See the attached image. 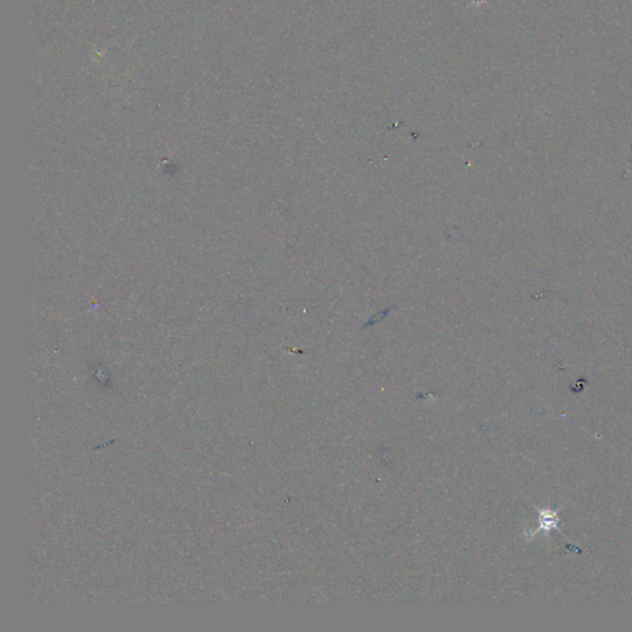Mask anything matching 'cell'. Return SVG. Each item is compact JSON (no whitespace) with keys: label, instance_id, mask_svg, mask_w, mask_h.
Masks as SVG:
<instances>
[{"label":"cell","instance_id":"obj_1","mask_svg":"<svg viewBox=\"0 0 632 632\" xmlns=\"http://www.w3.org/2000/svg\"><path fill=\"white\" fill-rule=\"evenodd\" d=\"M562 508H563V506L558 508L557 510H552L551 508L538 509V529L536 530V531H533L530 537H535V536L540 532H545V535L548 537L549 532L553 531V530H556V531H558L561 535H563L561 531V529H559V516H558L559 510H561Z\"/></svg>","mask_w":632,"mask_h":632}]
</instances>
